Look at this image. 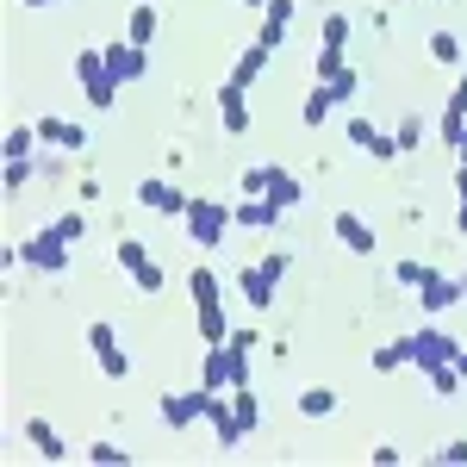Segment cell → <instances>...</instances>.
Segmentation results:
<instances>
[{
	"label": "cell",
	"mask_w": 467,
	"mask_h": 467,
	"mask_svg": "<svg viewBox=\"0 0 467 467\" xmlns=\"http://www.w3.org/2000/svg\"><path fill=\"white\" fill-rule=\"evenodd\" d=\"M399 349H405V368H418V374H431L442 361L462 356V343L449 337V330H418V337H399Z\"/></svg>",
	"instance_id": "6da1fadb"
},
{
	"label": "cell",
	"mask_w": 467,
	"mask_h": 467,
	"mask_svg": "<svg viewBox=\"0 0 467 467\" xmlns=\"http://www.w3.org/2000/svg\"><path fill=\"white\" fill-rule=\"evenodd\" d=\"M231 224H237V218H231L224 200H193V206H187V237H193L200 250H218Z\"/></svg>",
	"instance_id": "7a4b0ae2"
},
{
	"label": "cell",
	"mask_w": 467,
	"mask_h": 467,
	"mask_svg": "<svg viewBox=\"0 0 467 467\" xmlns=\"http://www.w3.org/2000/svg\"><path fill=\"white\" fill-rule=\"evenodd\" d=\"M19 255H26V268H37V275H69V244H63L57 231L26 237V244H19Z\"/></svg>",
	"instance_id": "3957f363"
},
{
	"label": "cell",
	"mask_w": 467,
	"mask_h": 467,
	"mask_svg": "<svg viewBox=\"0 0 467 467\" xmlns=\"http://www.w3.org/2000/svg\"><path fill=\"white\" fill-rule=\"evenodd\" d=\"M88 349H94V361H100L107 380H125V374H131V361H125V349H119V330H112L107 318L88 324Z\"/></svg>",
	"instance_id": "277c9868"
},
{
	"label": "cell",
	"mask_w": 467,
	"mask_h": 467,
	"mask_svg": "<svg viewBox=\"0 0 467 467\" xmlns=\"http://www.w3.org/2000/svg\"><path fill=\"white\" fill-rule=\"evenodd\" d=\"M206 399H213V387H187V393H169V399H162V424H169V431H187V424H200V418H206Z\"/></svg>",
	"instance_id": "5b68a950"
},
{
	"label": "cell",
	"mask_w": 467,
	"mask_h": 467,
	"mask_svg": "<svg viewBox=\"0 0 467 467\" xmlns=\"http://www.w3.org/2000/svg\"><path fill=\"white\" fill-rule=\"evenodd\" d=\"M100 57H107V75L119 81V88H125V81H138V75L150 69L144 44H131V37H125V44H100Z\"/></svg>",
	"instance_id": "8992f818"
},
{
	"label": "cell",
	"mask_w": 467,
	"mask_h": 467,
	"mask_svg": "<svg viewBox=\"0 0 467 467\" xmlns=\"http://www.w3.org/2000/svg\"><path fill=\"white\" fill-rule=\"evenodd\" d=\"M330 231H337V244H343L349 255H374V250H380L374 224H368L361 213H337V224H330Z\"/></svg>",
	"instance_id": "52a82bcc"
},
{
	"label": "cell",
	"mask_w": 467,
	"mask_h": 467,
	"mask_svg": "<svg viewBox=\"0 0 467 467\" xmlns=\"http://www.w3.org/2000/svg\"><path fill=\"white\" fill-rule=\"evenodd\" d=\"M138 200H144L150 213H162V218H187V206H193L175 181H144V187H138Z\"/></svg>",
	"instance_id": "ba28073f"
},
{
	"label": "cell",
	"mask_w": 467,
	"mask_h": 467,
	"mask_svg": "<svg viewBox=\"0 0 467 467\" xmlns=\"http://www.w3.org/2000/svg\"><path fill=\"white\" fill-rule=\"evenodd\" d=\"M206 424L218 431V449H237V442H244V424H237V405H231L224 393H213V399H206Z\"/></svg>",
	"instance_id": "9c48e42d"
},
{
	"label": "cell",
	"mask_w": 467,
	"mask_h": 467,
	"mask_svg": "<svg viewBox=\"0 0 467 467\" xmlns=\"http://www.w3.org/2000/svg\"><path fill=\"white\" fill-rule=\"evenodd\" d=\"M218 119H224V131H231V138H237V131H250V88L224 81V88H218Z\"/></svg>",
	"instance_id": "30bf717a"
},
{
	"label": "cell",
	"mask_w": 467,
	"mask_h": 467,
	"mask_svg": "<svg viewBox=\"0 0 467 467\" xmlns=\"http://www.w3.org/2000/svg\"><path fill=\"white\" fill-rule=\"evenodd\" d=\"M467 293H462V281H449V275H431L424 287H418V306L424 312H449V306H462Z\"/></svg>",
	"instance_id": "8fae6325"
},
{
	"label": "cell",
	"mask_w": 467,
	"mask_h": 467,
	"mask_svg": "<svg viewBox=\"0 0 467 467\" xmlns=\"http://www.w3.org/2000/svg\"><path fill=\"white\" fill-rule=\"evenodd\" d=\"M193 318L206 343H231V318H224V299H193Z\"/></svg>",
	"instance_id": "7c38bea8"
},
{
	"label": "cell",
	"mask_w": 467,
	"mask_h": 467,
	"mask_svg": "<svg viewBox=\"0 0 467 467\" xmlns=\"http://www.w3.org/2000/svg\"><path fill=\"white\" fill-rule=\"evenodd\" d=\"M275 287H281V281H268V275H262V262H255V268H244V275H237V293H244V299H250L255 312H268V306H275Z\"/></svg>",
	"instance_id": "4fadbf2b"
},
{
	"label": "cell",
	"mask_w": 467,
	"mask_h": 467,
	"mask_svg": "<svg viewBox=\"0 0 467 467\" xmlns=\"http://www.w3.org/2000/svg\"><path fill=\"white\" fill-rule=\"evenodd\" d=\"M200 387H213V393H231V356H224V343H206V361H200Z\"/></svg>",
	"instance_id": "5bb4252c"
},
{
	"label": "cell",
	"mask_w": 467,
	"mask_h": 467,
	"mask_svg": "<svg viewBox=\"0 0 467 467\" xmlns=\"http://www.w3.org/2000/svg\"><path fill=\"white\" fill-rule=\"evenodd\" d=\"M231 218H237V224H250V231H275V224H281V206L262 193V200H244V206H231Z\"/></svg>",
	"instance_id": "9a60e30c"
},
{
	"label": "cell",
	"mask_w": 467,
	"mask_h": 467,
	"mask_svg": "<svg viewBox=\"0 0 467 467\" xmlns=\"http://www.w3.org/2000/svg\"><path fill=\"white\" fill-rule=\"evenodd\" d=\"M26 442H32V449L44 455V462H63V455H69V442H63V436L50 431L44 418H26Z\"/></svg>",
	"instance_id": "2e32d148"
},
{
	"label": "cell",
	"mask_w": 467,
	"mask_h": 467,
	"mask_svg": "<svg viewBox=\"0 0 467 467\" xmlns=\"http://www.w3.org/2000/svg\"><path fill=\"white\" fill-rule=\"evenodd\" d=\"M37 138H44V144H57V150H81V144H88V131H81L75 119H44V125H37Z\"/></svg>",
	"instance_id": "e0dca14e"
},
{
	"label": "cell",
	"mask_w": 467,
	"mask_h": 467,
	"mask_svg": "<svg viewBox=\"0 0 467 467\" xmlns=\"http://www.w3.org/2000/svg\"><path fill=\"white\" fill-rule=\"evenodd\" d=\"M268 57H275V50H262V44H250V50H244V57L231 63V81H237V88H250V81H262V69H268Z\"/></svg>",
	"instance_id": "ac0fdd59"
},
{
	"label": "cell",
	"mask_w": 467,
	"mask_h": 467,
	"mask_svg": "<svg viewBox=\"0 0 467 467\" xmlns=\"http://www.w3.org/2000/svg\"><path fill=\"white\" fill-rule=\"evenodd\" d=\"M330 112H337V94H330V81H312V94H306L299 119H306V125H324Z\"/></svg>",
	"instance_id": "d6986e66"
},
{
	"label": "cell",
	"mask_w": 467,
	"mask_h": 467,
	"mask_svg": "<svg viewBox=\"0 0 467 467\" xmlns=\"http://www.w3.org/2000/svg\"><path fill=\"white\" fill-rule=\"evenodd\" d=\"M268 200H275L281 213H293V206H299L306 193H299V181H293L287 169H268Z\"/></svg>",
	"instance_id": "ffe728a7"
},
{
	"label": "cell",
	"mask_w": 467,
	"mask_h": 467,
	"mask_svg": "<svg viewBox=\"0 0 467 467\" xmlns=\"http://www.w3.org/2000/svg\"><path fill=\"white\" fill-rule=\"evenodd\" d=\"M125 37H131V44H156V6H150V0H138V6H131V26H125Z\"/></svg>",
	"instance_id": "44dd1931"
},
{
	"label": "cell",
	"mask_w": 467,
	"mask_h": 467,
	"mask_svg": "<svg viewBox=\"0 0 467 467\" xmlns=\"http://www.w3.org/2000/svg\"><path fill=\"white\" fill-rule=\"evenodd\" d=\"M37 144H44V138H37V125H13V131H6V144H0V150H6V162H13V156H32Z\"/></svg>",
	"instance_id": "7402d4cb"
},
{
	"label": "cell",
	"mask_w": 467,
	"mask_h": 467,
	"mask_svg": "<svg viewBox=\"0 0 467 467\" xmlns=\"http://www.w3.org/2000/svg\"><path fill=\"white\" fill-rule=\"evenodd\" d=\"M299 411H306V418H330V411H337V393H330V387H306V393H299Z\"/></svg>",
	"instance_id": "603a6c76"
},
{
	"label": "cell",
	"mask_w": 467,
	"mask_h": 467,
	"mask_svg": "<svg viewBox=\"0 0 467 467\" xmlns=\"http://www.w3.org/2000/svg\"><path fill=\"white\" fill-rule=\"evenodd\" d=\"M231 405H237V424H244V436L262 424V405H255V393L250 387H231Z\"/></svg>",
	"instance_id": "cb8c5ba5"
},
{
	"label": "cell",
	"mask_w": 467,
	"mask_h": 467,
	"mask_svg": "<svg viewBox=\"0 0 467 467\" xmlns=\"http://www.w3.org/2000/svg\"><path fill=\"white\" fill-rule=\"evenodd\" d=\"M431 393H436V399H455V393H462V368H455V361L431 368Z\"/></svg>",
	"instance_id": "d4e9b609"
},
{
	"label": "cell",
	"mask_w": 467,
	"mask_h": 467,
	"mask_svg": "<svg viewBox=\"0 0 467 467\" xmlns=\"http://www.w3.org/2000/svg\"><path fill=\"white\" fill-rule=\"evenodd\" d=\"M393 138H399V156H405V150H418V144H424V119H418V112H405V119L393 125Z\"/></svg>",
	"instance_id": "484cf974"
},
{
	"label": "cell",
	"mask_w": 467,
	"mask_h": 467,
	"mask_svg": "<svg viewBox=\"0 0 467 467\" xmlns=\"http://www.w3.org/2000/svg\"><path fill=\"white\" fill-rule=\"evenodd\" d=\"M88 107H119V81H112V75H100V81H88Z\"/></svg>",
	"instance_id": "4316f807"
},
{
	"label": "cell",
	"mask_w": 467,
	"mask_h": 467,
	"mask_svg": "<svg viewBox=\"0 0 467 467\" xmlns=\"http://www.w3.org/2000/svg\"><path fill=\"white\" fill-rule=\"evenodd\" d=\"M431 57L436 63H462V37L455 32H431Z\"/></svg>",
	"instance_id": "83f0119b"
},
{
	"label": "cell",
	"mask_w": 467,
	"mask_h": 467,
	"mask_svg": "<svg viewBox=\"0 0 467 467\" xmlns=\"http://www.w3.org/2000/svg\"><path fill=\"white\" fill-rule=\"evenodd\" d=\"M144 262H150V244H138V237H125V244H119V268H125V275H138Z\"/></svg>",
	"instance_id": "f1b7e54d"
},
{
	"label": "cell",
	"mask_w": 467,
	"mask_h": 467,
	"mask_svg": "<svg viewBox=\"0 0 467 467\" xmlns=\"http://www.w3.org/2000/svg\"><path fill=\"white\" fill-rule=\"evenodd\" d=\"M131 281H138V293H162V287H169V268H162V262H144Z\"/></svg>",
	"instance_id": "f546056e"
},
{
	"label": "cell",
	"mask_w": 467,
	"mask_h": 467,
	"mask_svg": "<svg viewBox=\"0 0 467 467\" xmlns=\"http://www.w3.org/2000/svg\"><path fill=\"white\" fill-rule=\"evenodd\" d=\"M88 462H100V467L119 462V467H125V462H131V449H119V442H88Z\"/></svg>",
	"instance_id": "4dcf8cb0"
},
{
	"label": "cell",
	"mask_w": 467,
	"mask_h": 467,
	"mask_svg": "<svg viewBox=\"0 0 467 467\" xmlns=\"http://www.w3.org/2000/svg\"><path fill=\"white\" fill-rule=\"evenodd\" d=\"M368 156H374V162H399V138L393 131H374V138H368Z\"/></svg>",
	"instance_id": "1f68e13d"
},
{
	"label": "cell",
	"mask_w": 467,
	"mask_h": 467,
	"mask_svg": "<svg viewBox=\"0 0 467 467\" xmlns=\"http://www.w3.org/2000/svg\"><path fill=\"white\" fill-rule=\"evenodd\" d=\"M187 293H193V299H218V275L213 268H193V275H187Z\"/></svg>",
	"instance_id": "d6a6232c"
},
{
	"label": "cell",
	"mask_w": 467,
	"mask_h": 467,
	"mask_svg": "<svg viewBox=\"0 0 467 467\" xmlns=\"http://www.w3.org/2000/svg\"><path fill=\"white\" fill-rule=\"evenodd\" d=\"M343 44H349V19L330 13V19H324V50H343Z\"/></svg>",
	"instance_id": "836d02e7"
},
{
	"label": "cell",
	"mask_w": 467,
	"mask_h": 467,
	"mask_svg": "<svg viewBox=\"0 0 467 467\" xmlns=\"http://www.w3.org/2000/svg\"><path fill=\"white\" fill-rule=\"evenodd\" d=\"M393 275H399V287H424V281H431L436 268H424V262H399Z\"/></svg>",
	"instance_id": "e575fe53"
},
{
	"label": "cell",
	"mask_w": 467,
	"mask_h": 467,
	"mask_svg": "<svg viewBox=\"0 0 467 467\" xmlns=\"http://www.w3.org/2000/svg\"><path fill=\"white\" fill-rule=\"evenodd\" d=\"M26 181H32V156H13V162H6V193H19Z\"/></svg>",
	"instance_id": "d590c367"
},
{
	"label": "cell",
	"mask_w": 467,
	"mask_h": 467,
	"mask_svg": "<svg viewBox=\"0 0 467 467\" xmlns=\"http://www.w3.org/2000/svg\"><path fill=\"white\" fill-rule=\"evenodd\" d=\"M255 44H262V50H281V44H287V26H281V19H262Z\"/></svg>",
	"instance_id": "8d00e7d4"
},
{
	"label": "cell",
	"mask_w": 467,
	"mask_h": 467,
	"mask_svg": "<svg viewBox=\"0 0 467 467\" xmlns=\"http://www.w3.org/2000/svg\"><path fill=\"white\" fill-rule=\"evenodd\" d=\"M330 94H337V107H343V100H356V94H361V75H356V69H343L337 81H330Z\"/></svg>",
	"instance_id": "74e56055"
},
{
	"label": "cell",
	"mask_w": 467,
	"mask_h": 467,
	"mask_svg": "<svg viewBox=\"0 0 467 467\" xmlns=\"http://www.w3.org/2000/svg\"><path fill=\"white\" fill-rule=\"evenodd\" d=\"M50 231H57L63 244H81V231H88V224H81V213H63L57 224H50Z\"/></svg>",
	"instance_id": "f35d334b"
},
{
	"label": "cell",
	"mask_w": 467,
	"mask_h": 467,
	"mask_svg": "<svg viewBox=\"0 0 467 467\" xmlns=\"http://www.w3.org/2000/svg\"><path fill=\"white\" fill-rule=\"evenodd\" d=\"M343 69H349V63H343V50H318V81H337Z\"/></svg>",
	"instance_id": "ab89813d"
},
{
	"label": "cell",
	"mask_w": 467,
	"mask_h": 467,
	"mask_svg": "<svg viewBox=\"0 0 467 467\" xmlns=\"http://www.w3.org/2000/svg\"><path fill=\"white\" fill-rule=\"evenodd\" d=\"M393 368H405V349H399V343L374 349V374H393Z\"/></svg>",
	"instance_id": "60d3db41"
},
{
	"label": "cell",
	"mask_w": 467,
	"mask_h": 467,
	"mask_svg": "<svg viewBox=\"0 0 467 467\" xmlns=\"http://www.w3.org/2000/svg\"><path fill=\"white\" fill-rule=\"evenodd\" d=\"M436 462L462 467V462H467V436H455V442H442V449H436Z\"/></svg>",
	"instance_id": "b9f144b4"
},
{
	"label": "cell",
	"mask_w": 467,
	"mask_h": 467,
	"mask_svg": "<svg viewBox=\"0 0 467 467\" xmlns=\"http://www.w3.org/2000/svg\"><path fill=\"white\" fill-rule=\"evenodd\" d=\"M244 193L262 200V193H268V169H250V175H244Z\"/></svg>",
	"instance_id": "7bdbcfd3"
},
{
	"label": "cell",
	"mask_w": 467,
	"mask_h": 467,
	"mask_svg": "<svg viewBox=\"0 0 467 467\" xmlns=\"http://www.w3.org/2000/svg\"><path fill=\"white\" fill-rule=\"evenodd\" d=\"M368 138H374V125H368V119L356 112V119H349V144H361V150H368Z\"/></svg>",
	"instance_id": "ee69618b"
},
{
	"label": "cell",
	"mask_w": 467,
	"mask_h": 467,
	"mask_svg": "<svg viewBox=\"0 0 467 467\" xmlns=\"http://www.w3.org/2000/svg\"><path fill=\"white\" fill-rule=\"evenodd\" d=\"M449 112H462V119H467V75L455 81V94H449Z\"/></svg>",
	"instance_id": "f6af8a7d"
},
{
	"label": "cell",
	"mask_w": 467,
	"mask_h": 467,
	"mask_svg": "<svg viewBox=\"0 0 467 467\" xmlns=\"http://www.w3.org/2000/svg\"><path fill=\"white\" fill-rule=\"evenodd\" d=\"M268 19H281V26H287V19H293V0H268Z\"/></svg>",
	"instance_id": "bcb514c9"
},
{
	"label": "cell",
	"mask_w": 467,
	"mask_h": 467,
	"mask_svg": "<svg viewBox=\"0 0 467 467\" xmlns=\"http://www.w3.org/2000/svg\"><path fill=\"white\" fill-rule=\"evenodd\" d=\"M455 224H462V237H467V200H462V206H455Z\"/></svg>",
	"instance_id": "7dc6e473"
},
{
	"label": "cell",
	"mask_w": 467,
	"mask_h": 467,
	"mask_svg": "<svg viewBox=\"0 0 467 467\" xmlns=\"http://www.w3.org/2000/svg\"><path fill=\"white\" fill-rule=\"evenodd\" d=\"M455 193H462V200H467V169H462V175H455Z\"/></svg>",
	"instance_id": "c3c4849f"
},
{
	"label": "cell",
	"mask_w": 467,
	"mask_h": 467,
	"mask_svg": "<svg viewBox=\"0 0 467 467\" xmlns=\"http://www.w3.org/2000/svg\"><path fill=\"white\" fill-rule=\"evenodd\" d=\"M455 156H462V169H467V131H462V144H455Z\"/></svg>",
	"instance_id": "681fc988"
},
{
	"label": "cell",
	"mask_w": 467,
	"mask_h": 467,
	"mask_svg": "<svg viewBox=\"0 0 467 467\" xmlns=\"http://www.w3.org/2000/svg\"><path fill=\"white\" fill-rule=\"evenodd\" d=\"M19 6H57V0H19Z\"/></svg>",
	"instance_id": "f907efd6"
},
{
	"label": "cell",
	"mask_w": 467,
	"mask_h": 467,
	"mask_svg": "<svg viewBox=\"0 0 467 467\" xmlns=\"http://www.w3.org/2000/svg\"><path fill=\"white\" fill-rule=\"evenodd\" d=\"M244 6H262V13H268V0H244Z\"/></svg>",
	"instance_id": "816d5d0a"
}]
</instances>
